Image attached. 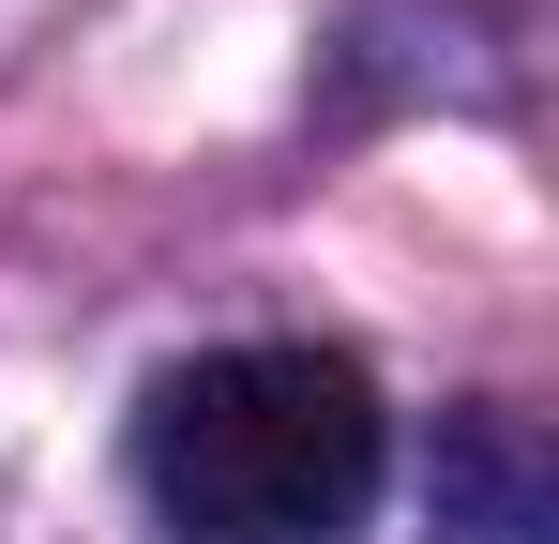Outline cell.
<instances>
[{"label":"cell","instance_id":"6da1fadb","mask_svg":"<svg viewBox=\"0 0 559 544\" xmlns=\"http://www.w3.org/2000/svg\"><path fill=\"white\" fill-rule=\"evenodd\" d=\"M378 469L393 424L348 348H212L136 409V484L182 544H348Z\"/></svg>","mask_w":559,"mask_h":544}]
</instances>
